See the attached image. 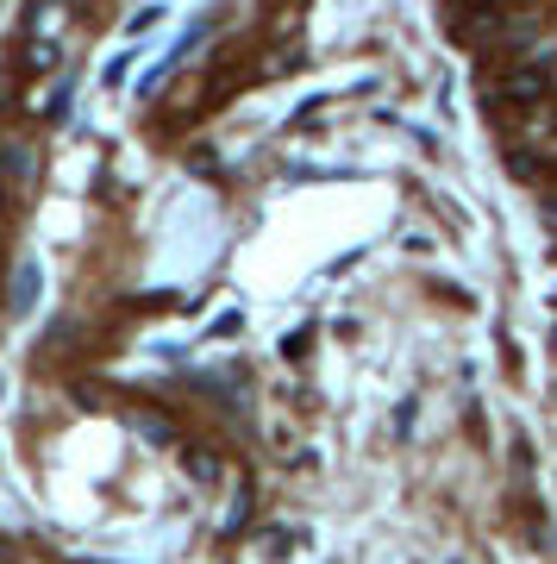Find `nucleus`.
<instances>
[{"label":"nucleus","mask_w":557,"mask_h":564,"mask_svg":"<svg viewBox=\"0 0 557 564\" xmlns=\"http://www.w3.org/2000/svg\"><path fill=\"white\" fill-rule=\"evenodd\" d=\"M0 395H7V383H0Z\"/></svg>","instance_id":"20e7f679"},{"label":"nucleus","mask_w":557,"mask_h":564,"mask_svg":"<svg viewBox=\"0 0 557 564\" xmlns=\"http://www.w3.org/2000/svg\"><path fill=\"white\" fill-rule=\"evenodd\" d=\"M39 289H44V270H39V263H20V270H13V307H20V314H32Z\"/></svg>","instance_id":"f257e3e1"},{"label":"nucleus","mask_w":557,"mask_h":564,"mask_svg":"<svg viewBox=\"0 0 557 564\" xmlns=\"http://www.w3.org/2000/svg\"><path fill=\"white\" fill-rule=\"evenodd\" d=\"M0 202H7V188H0Z\"/></svg>","instance_id":"7ed1b4c3"},{"label":"nucleus","mask_w":557,"mask_h":564,"mask_svg":"<svg viewBox=\"0 0 557 564\" xmlns=\"http://www.w3.org/2000/svg\"><path fill=\"white\" fill-rule=\"evenodd\" d=\"M32 170V151L25 144H0V176H25Z\"/></svg>","instance_id":"f03ea898"}]
</instances>
